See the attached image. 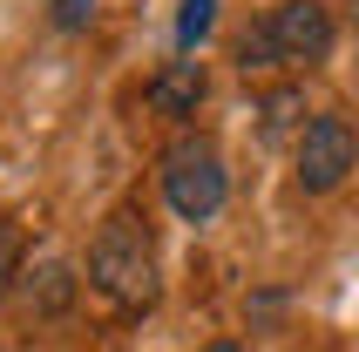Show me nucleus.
Returning a JSON list of instances; mask_svg holds the SVG:
<instances>
[{
	"label": "nucleus",
	"instance_id": "nucleus-2",
	"mask_svg": "<svg viewBox=\"0 0 359 352\" xmlns=\"http://www.w3.org/2000/svg\"><path fill=\"white\" fill-rule=\"evenodd\" d=\"M163 196L183 224H210L231 196V176H224V156L210 136H177L163 149Z\"/></svg>",
	"mask_w": 359,
	"mask_h": 352
},
{
	"label": "nucleus",
	"instance_id": "nucleus-5",
	"mask_svg": "<svg viewBox=\"0 0 359 352\" xmlns=\"http://www.w3.org/2000/svg\"><path fill=\"white\" fill-rule=\"evenodd\" d=\"M149 102H156L163 116H197V102H203V61H170L156 81H149Z\"/></svg>",
	"mask_w": 359,
	"mask_h": 352
},
{
	"label": "nucleus",
	"instance_id": "nucleus-10",
	"mask_svg": "<svg viewBox=\"0 0 359 352\" xmlns=\"http://www.w3.org/2000/svg\"><path fill=\"white\" fill-rule=\"evenodd\" d=\"M203 352H244V346H238V339H217V346H203Z\"/></svg>",
	"mask_w": 359,
	"mask_h": 352
},
{
	"label": "nucleus",
	"instance_id": "nucleus-1",
	"mask_svg": "<svg viewBox=\"0 0 359 352\" xmlns=\"http://www.w3.org/2000/svg\"><path fill=\"white\" fill-rule=\"evenodd\" d=\"M88 285L122 312H149L156 305V237L136 210H116L88 244Z\"/></svg>",
	"mask_w": 359,
	"mask_h": 352
},
{
	"label": "nucleus",
	"instance_id": "nucleus-9",
	"mask_svg": "<svg viewBox=\"0 0 359 352\" xmlns=\"http://www.w3.org/2000/svg\"><path fill=\"white\" fill-rule=\"evenodd\" d=\"M14 257H20V231L0 217V292H7V278H14Z\"/></svg>",
	"mask_w": 359,
	"mask_h": 352
},
{
	"label": "nucleus",
	"instance_id": "nucleus-7",
	"mask_svg": "<svg viewBox=\"0 0 359 352\" xmlns=\"http://www.w3.org/2000/svg\"><path fill=\"white\" fill-rule=\"evenodd\" d=\"M271 61H285V55H278V41H271V20L244 27V34H238V68L251 75V68H271Z\"/></svg>",
	"mask_w": 359,
	"mask_h": 352
},
{
	"label": "nucleus",
	"instance_id": "nucleus-6",
	"mask_svg": "<svg viewBox=\"0 0 359 352\" xmlns=\"http://www.w3.org/2000/svg\"><path fill=\"white\" fill-rule=\"evenodd\" d=\"M217 27V0H183L177 7V55H197Z\"/></svg>",
	"mask_w": 359,
	"mask_h": 352
},
{
	"label": "nucleus",
	"instance_id": "nucleus-8",
	"mask_svg": "<svg viewBox=\"0 0 359 352\" xmlns=\"http://www.w3.org/2000/svg\"><path fill=\"white\" fill-rule=\"evenodd\" d=\"M88 14H95V0H55V27H61V34L88 27Z\"/></svg>",
	"mask_w": 359,
	"mask_h": 352
},
{
	"label": "nucleus",
	"instance_id": "nucleus-4",
	"mask_svg": "<svg viewBox=\"0 0 359 352\" xmlns=\"http://www.w3.org/2000/svg\"><path fill=\"white\" fill-rule=\"evenodd\" d=\"M264 20H271V41H278L285 61H319L332 48V14H325L319 0H285Z\"/></svg>",
	"mask_w": 359,
	"mask_h": 352
},
{
	"label": "nucleus",
	"instance_id": "nucleus-3",
	"mask_svg": "<svg viewBox=\"0 0 359 352\" xmlns=\"http://www.w3.org/2000/svg\"><path fill=\"white\" fill-rule=\"evenodd\" d=\"M353 163H359V129L346 116H312L305 122V136H299V183L312 196L339 190L346 176H353Z\"/></svg>",
	"mask_w": 359,
	"mask_h": 352
}]
</instances>
